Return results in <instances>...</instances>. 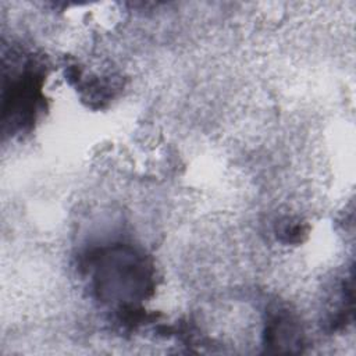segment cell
Listing matches in <instances>:
<instances>
[{"instance_id":"cell-1","label":"cell","mask_w":356,"mask_h":356,"mask_svg":"<svg viewBox=\"0 0 356 356\" xmlns=\"http://www.w3.org/2000/svg\"><path fill=\"white\" fill-rule=\"evenodd\" d=\"M92 288L99 300L117 303L121 309L138 306L152 295L154 270L147 257L129 246L99 250L89 260Z\"/></svg>"},{"instance_id":"cell-2","label":"cell","mask_w":356,"mask_h":356,"mask_svg":"<svg viewBox=\"0 0 356 356\" xmlns=\"http://www.w3.org/2000/svg\"><path fill=\"white\" fill-rule=\"evenodd\" d=\"M40 88L42 76L33 70H26L18 74L17 79H11L4 88V122L11 124L13 129H22L33 122L42 102Z\"/></svg>"},{"instance_id":"cell-3","label":"cell","mask_w":356,"mask_h":356,"mask_svg":"<svg viewBox=\"0 0 356 356\" xmlns=\"http://www.w3.org/2000/svg\"><path fill=\"white\" fill-rule=\"evenodd\" d=\"M264 345L275 350H292L302 345L300 328L285 310L271 314L266 321Z\"/></svg>"}]
</instances>
